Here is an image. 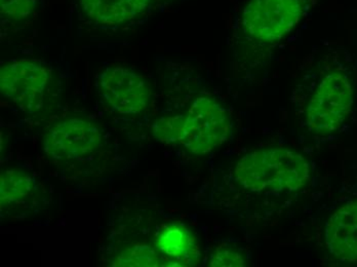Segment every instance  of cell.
I'll use <instances>...</instances> for the list:
<instances>
[{
  "label": "cell",
  "instance_id": "obj_1",
  "mask_svg": "<svg viewBox=\"0 0 357 267\" xmlns=\"http://www.w3.org/2000/svg\"><path fill=\"white\" fill-rule=\"evenodd\" d=\"M235 176L255 192H291L308 182L309 165L301 154L284 148H263L243 156Z\"/></svg>",
  "mask_w": 357,
  "mask_h": 267
},
{
  "label": "cell",
  "instance_id": "obj_2",
  "mask_svg": "<svg viewBox=\"0 0 357 267\" xmlns=\"http://www.w3.org/2000/svg\"><path fill=\"white\" fill-rule=\"evenodd\" d=\"M0 91L2 97L12 100L24 112L36 114L53 96V75L37 61L6 63L0 69Z\"/></svg>",
  "mask_w": 357,
  "mask_h": 267
},
{
  "label": "cell",
  "instance_id": "obj_3",
  "mask_svg": "<svg viewBox=\"0 0 357 267\" xmlns=\"http://www.w3.org/2000/svg\"><path fill=\"white\" fill-rule=\"evenodd\" d=\"M231 121L227 110L211 98H197L185 115L181 144L190 153H211L229 136Z\"/></svg>",
  "mask_w": 357,
  "mask_h": 267
},
{
  "label": "cell",
  "instance_id": "obj_4",
  "mask_svg": "<svg viewBox=\"0 0 357 267\" xmlns=\"http://www.w3.org/2000/svg\"><path fill=\"white\" fill-rule=\"evenodd\" d=\"M102 133L97 125L86 117H66L54 123L45 137V151L60 162L84 160L101 146Z\"/></svg>",
  "mask_w": 357,
  "mask_h": 267
},
{
  "label": "cell",
  "instance_id": "obj_5",
  "mask_svg": "<svg viewBox=\"0 0 357 267\" xmlns=\"http://www.w3.org/2000/svg\"><path fill=\"white\" fill-rule=\"evenodd\" d=\"M352 105V89L347 78L332 73L321 80L307 109L311 131L326 134L343 125Z\"/></svg>",
  "mask_w": 357,
  "mask_h": 267
},
{
  "label": "cell",
  "instance_id": "obj_6",
  "mask_svg": "<svg viewBox=\"0 0 357 267\" xmlns=\"http://www.w3.org/2000/svg\"><path fill=\"white\" fill-rule=\"evenodd\" d=\"M301 15V0H250L243 28L254 39L274 43L287 33Z\"/></svg>",
  "mask_w": 357,
  "mask_h": 267
},
{
  "label": "cell",
  "instance_id": "obj_7",
  "mask_svg": "<svg viewBox=\"0 0 357 267\" xmlns=\"http://www.w3.org/2000/svg\"><path fill=\"white\" fill-rule=\"evenodd\" d=\"M97 86L104 101L119 114H138L149 103L147 82L130 69L107 67L98 77Z\"/></svg>",
  "mask_w": 357,
  "mask_h": 267
},
{
  "label": "cell",
  "instance_id": "obj_8",
  "mask_svg": "<svg viewBox=\"0 0 357 267\" xmlns=\"http://www.w3.org/2000/svg\"><path fill=\"white\" fill-rule=\"evenodd\" d=\"M155 251L161 264L167 266H193L200 256L197 236L181 223H171L160 230Z\"/></svg>",
  "mask_w": 357,
  "mask_h": 267
},
{
  "label": "cell",
  "instance_id": "obj_9",
  "mask_svg": "<svg viewBox=\"0 0 357 267\" xmlns=\"http://www.w3.org/2000/svg\"><path fill=\"white\" fill-rule=\"evenodd\" d=\"M326 246L341 261L357 262V201L340 208L328 219Z\"/></svg>",
  "mask_w": 357,
  "mask_h": 267
},
{
  "label": "cell",
  "instance_id": "obj_10",
  "mask_svg": "<svg viewBox=\"0 0 357 267\" xmlns=\"http://www.w3.org/2000/svg\"><path fill=\"white\" fill-rule=\"evenodd\" d=\"M149 0H80L82 12L96 24L123 25L140 16Z\"/></svg>",
  "mask_w": 357,
  "mask_h": 267
},
{
  "label": "cell",
  "instance_id": "obj_11",
  "mask_svg": "<svg viewBox=\"0 0 357 267\" xmlns=\"http://www.w3.org/2000/svg\"><path fill=\"white\" fill-rule=\"evenodd\" d=\"M34 190L33 180L23 171L10 169L0 177V201L2 209L23 204Z\"/></svg>",
  "mask_w": 357,
  "mask_h": 267
},
{
  "label": "cell",
  "instance_id": "obj_12",
  "mask_svg": "<svg viewBox=\"0 0 357 267\" xmlns=\"http://www.w3.org/2000/svg\"><path fill=\"white\" fill-rule=\"evenodd\" d=\"M185 115L163 117L153 125V135L158 141L174 144L181 143L184 131Z\"/></svg>",
  "mask_w": 357,
  "mask_h": 267
},
{
  "label": "cell",
  "instance_id": "obj_13",
  "mask_svg": "<svg viewBox=\"0 0 357 267\" xmlns=\"http://www.w3.org/2000/svg\"><path fill=\"white\" fill-rule=\"evenodd\" d=\"M36 0H0L1 18L10 23H18L29 18Z\"/></svg>",
  "mask_w": 357,
  "mask_h": 267
},
{
  "label": "cell",
  "instance_id": "obj_14",
  "mask_svg": "<svg viewBox=\"0 0 357 267\" xmlns=\"http://www.w3.org/2000/svg\"><path fill=\"white\" fill-rule=\"evenodd\" d=\"M158 255L148 247H135L126 254L121 256L117 264L121 266H158Z\"/></svg>",
  "mask_w": 357,
  "mask_h": 267
},
{
  "label": "cell",
  "instance_id": "obj_15",
  "mask_svg": "<svg viewBox=\"0 0 357 267\" xmlns=\"http://www.w3.org/2000/svg\"><path fill=\"white\" fill-rule=\"evenodd\" d=\"M211 266L238 267L245 266V261L236 252L230 249L221 248L217 250L213 255Z\"/></svg>",
  "mask_w": 357,
  "mask_h": 267
}]
</instances>
